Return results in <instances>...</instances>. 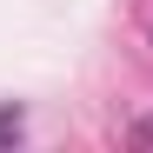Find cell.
Listing matches in <instances>:
<instances>
[{
    "mask_svg": "<svg viewBox=\"0 0 153 153\" xmlns=\"http://www.w3.org/2000/svg\"><path fill=\"white\" fill-rule=\"evenodd\" d=\"M140 140H146V146H153V120H146V126H140Z\"/></svg>",
    "mask_w": 153,
    "mask_h": 153,
    "instance_id": "cell-1",
    "label": "cell"
}]
</instances>
